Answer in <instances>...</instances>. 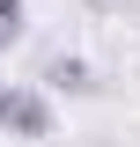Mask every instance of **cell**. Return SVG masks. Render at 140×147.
Masks as SVG:
<instances>
[{
  "label": "cell",
  "instance_id": "obj_1",
  "mask_svg": "<svg viewBox=\"0 0 140 147\" xmlns=\"http://www.w3.org/2000/svg\"><path fill=\"white\" fill-rule=\"evenodd\" d=\"M52 125H59V110L44 81H0V132L7 140H52Z\"/></svg>",
  "mask_w": 140,
  "mask_h": 147
},
{
  "label": "cell",
  "instance_id": "obj_2",
  "mask_svg": "<svg viewBox=\"0 0 140 147\" xmlns=\"http://www.w3.org/2000/svg\"><path fill=\"white\" fill-rule=\"evenodd\" d=\"M37 81H44L52 96H96V88H103V81H96V66H88L81 52H52L44 66H37Z\"/></svg>",
  "mask_w": 140,
  "mask_h": 147
},
{
  "label": "cell",
  "instance_id": "obj_3",
  "mask_svg": "<svg viewBox=\"0 0 140 147\" xmlns=\"http://www.w3.org/2000/svg\"><path fill=\"white\" fill-rule=\"evenodd\" d=\"M30 30V0H0V52H15Z\"/></svg>",
  "mask_w": 140,
  "mask_h": 147
},
{
  "label": "cell",
  "instance_id": "obj_4",
  "mask_svg": "<svg viewBox=\"0 0 140 147\" xmlns=\"http://www.w3.org/2000/svg\"><path fill=\"white\" fill-rule=\"evenodd\" d=\"M88 7H96V15H125L133 0H88Z\"/></svg>",
  "mask_w": 140,
  "mask_h": 147
}]
</instances>
